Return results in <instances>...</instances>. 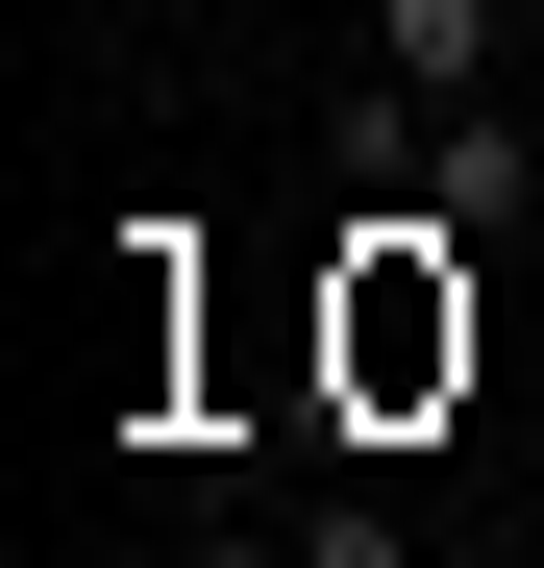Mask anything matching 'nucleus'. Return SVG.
Masks as SVG:
<instances>
[{
	"instance_id": "nucleus-1",
	"label": "nucleus",
	"mask_w": 544,
	"mask_h": 568,
	"mask_svg": "<svg viewBox=\"0 0 544 568\" xmlns=\"http://www.w3.org/2000/svg\"><path fill=\"white\" fill-rule=\"evenodd\" d=\"M346 371H372V396L471 371V272H445V223H421V199H372V223H346Z\"/></svg>"
},
{
	"instance_id": "nucleus-2",
	"label": "nucleus",
	"mask_w": 544,
	"mask_h": 568,
	"mask_svg": "<svg viewBox=\"0 0 544 568\" xmlns=\"http://www.w3.org/2000/svg\"><path fill=\"white\" fill-rule=\"evenodd\" d=\"M396 199H421L445 247H495V223H544V124H520V100H421V173H396Z\"/></svg>"
},
{
	"instance_id": "nucleus-3",
	"label": "nucleus",
	"mask_w": 544,
	"mask_h": 568,
	"mask_svg": "<svg viewBox=\"0 0 544 568\" xmlns=\"http://www.w3.org/2000/svg\"><path fill=\"white\" fill-rule=\"evenodd\" d=\"M372 74H396V100H495V74H520V0H372Z\"/></svg>"
},
{
	"instance_id": "nucleus-4",
	"label": "nucleus",
	"mask_w": 544,
	"mask_h": 568,
	"mask_svg": "<svg viewBox=\"0 0 544 568\" xmlns=\"http://www.w3.org/2000/svg\"><path fill=\"white\" fill-rule=\"evenodd\" d=\"M520 50H544V0H520Z\"/></svg>"
}]
</instances>
